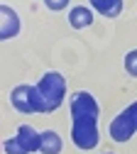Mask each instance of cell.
<instances>
[{
	"instance_id": "1",
	"label": "cell",
	"mask_w": 137,
	"mask_h": 154,
	"mask_svg": "<svg viewBox=\"0 0 137 154\" xmlns=\"http://www.w3.org/2000/svg\"><path fill=\"white\" fill-rule=\"evenodd\" d=\"M98 112H101L98 100L88 91H78L71 95V140L78 149H93L98 144Z\"/></svg>"
},
{
	"instance_id": "2",
	"label": "cell",
	"mask_w": 137,
	"mask_h": 154,
	"mask_svg": "<svg viewBox=\"0 0 137 154\" xmlns=\"http://www.w3.org/2000/svg\"><path fill=\"white\" fill-rule=\"evenodd\" d=\"M37 91H39V95H42V100H44V110L51 112V110H56L61 105L64 95H66V79L61 73H56V71H47L42 79H39Z\"/></svg>"
},
{
	"instance_id": "3",
	"label": "cell",
	"mask_w": 137,
	"mask_h": 154,
	"mask_svg": "<svg viewBox=\"0 0 137 154\" xmlns=\"http://www.w3.org/2000/svg\"><path fill=\"white\" fill-rule=\"evenodd\" d=\"M5 154H30V152H39V132H34V127L22 125L17 127V134L3 142Z\"/></svg>"
},
{
	"instance_id": "4",
	"label": "cell",
	"mask_w": 137,
	"mask_h": 154,
	"mask_svg": "<svg viewBox=\"0 0 137 154\" xmlns=\"http://www.w3.org/2000/svg\"><path fill=\"white\" fill-rule=\"evenodd\" d=\"M10 100H12L15 110H20V112H39V110L47 112L44 110V100H42V95H39L37 86H27V83L17 86L12 91V95H10Z\"/></svg>"
},
{
	"instance_id": "5",
	"label": "cell",
	"mask_w": 137,
	"mask_h": 154,
	"mask_svg": "<svg viewBox=\"0 0 137 154\" xmlns=\"http://www.w3.org/2000/svg\"><path fill=\"white\" fill-rule=\"evenodd\" d=\"M135 132H137V100L110 122V137L115 142H127Z\"/></svg>"
},
{
	"instance_id": "6",
	"label": "cell",
	"mask_w": 137,
	"mask_h": 154,
	"mask_svg": "<svg viewBox=\"0 0 137 154\" xmlns=\"http://www.w3.org/2000/svg\"><path fill=\"white\" fill-rule=\"evenodd\" d=\"M20 27H22V25H20L17 12H15L10 5H0V42L17 37Z\"/></svg>"
},
{
	"instance_id": "7",
	"label": "cell",
	"mask_w": 137,
	"mask_h": 154,
	"mask_svg": "<svg viewBox=\"0 0 137 154\" xmlns=\"http://www.w3.org/2000/svg\"><path fill=\"white\" fill-rule=\"evenodd\" d=\"M61 149H64V142L54 130H47L39 134V152L42 154H59Z\"/></svg>"
},
{
	"instance_id": "8",
	"label": "cell",
	"mask_w": 137,
	"mask_h": 154,
	"mask_svg": "<svg viewBox=\"0 0 137 154\" xmlns=\"http://www.w3.org/2000/svg\"><path fill=\"white\" fill-rule=\"evenodd\" d=\"M69 22H71V27H76V29L91 27V25H93V10L86 8V5H76V8H71V12H69Z\"/></svg>"
},
{
	"instance_id": "9",
	"label": "cell",
	"mask_w": 137,
	"mask_h": 154,
	"mask_svg": "<svg viewBox=\"0 0 137 154\" xmlns=\"http://www.w3.org/2000/svg\"><path fill=\"white\" fill-rule=\"evenodd\" d=\"M88 3L95 12H101L105 17H115L123 12V0H88Z\"/></svg>"
},
{
	"instance_id": "10",
	"label": "cell",
	"mask_w": 137,
	"mask_h": 154,
	"mask_svg": "<svg viewBox=\"0 0 137 154\" xmlns=\"http://www.w3.org/2000/svg\"><path fill=\"white\" fill-rule=\"evenodd\" d=\"M125 71L132 76V79H137V49L127 51V56H125Z\"/></svg>"
},
{
	"instance_id": "11",
	"label": "cell",
	"mask_w": 137,
	"mask_h": 154,
	"mask_svg": "<svg viewBox=\"0 0 137 154\" xmlns=\"http://www.w3.org/2000/svg\"><path fill=\"white\" fill-rule=\"evenodd\" d=\"M44 5H47L49 10H54V12H59V10L69 8V0H44Z\"/></svg>"
}]
</instances>
